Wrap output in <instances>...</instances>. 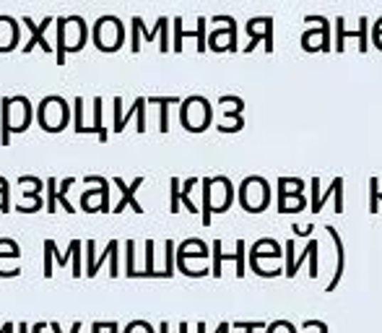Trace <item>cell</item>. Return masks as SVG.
Instances as JSON below:
<instances>
[{"label": "cell", "instance_id": "83f0119b", "mask_svg": "<svg viewBox=\"0 0 382 333\" xmlns=\"http://www.w3.org/2000/svg\"><path fill=\"white\" fill-rule=\"evenodd\" d=\"M91 105H94V128L99 133V141H107V128L102 125V97H97Z\"/></svg>", "mask_w": 382, "mask_h": 333}, {"label": "cell", "instance_id": "5b68a950", "mask_svg": "<svg viewBox=\"0 0 382 333\" xmlns=\"http://www.w3.org/2000/svg\"><path fill=\"white\" fill-rule=\"evenodd\" d=\"M122 37H125V29H122L120 18H115V16H102L94 23V45L105 53L117 50L122 45Z\"/></svg>", "mask_w": 382, "mask_h": 333}, {"label": "cell", "instance_id": "2e32d148", "mask_svg": "<svg viewBox=\"0 0 382 333\" xmlns=\"http://www.w3.org/2000/svg\"><path fill=\"white\" fill-rule=\"evenodd\" d=\"M208 42L213 50H237V23H234V26H226V29L211 31Z\"/></svg>", "mask_w": 382, "mask_h": 333}, {"label": "cell", "instance_id": "7402d4cb", "mask_svg": "<svg viewBox=\"0 0 382 333\" xmlns=\"http://www.w3.org/2000/svg\"><path fill=\"white\" fill-rule=\"evenodd\" d=\"M304 182L299 177H281L278 180V201H284L286 196H302Z\"/></svg>", "mask_w": 382, "mask_h": 333}, {"label": "cell", "instance_id": "4dcf8cb0", "mask_svg": "<svg viewBox=\"0 0 382 333\" xmlns=\"http://www.w3.org/2000/svg\"><path fill=\"white\" fill-rule=\"evenodd\" d=\"M226 258L234 260V253L232 255H224V253H221V240H216V243H213V268H211L213 276H221V260H226Z\"/></svg>", "mask_w": 382, "mask_h": 333}, {"label": "cell", "instance_id": "ac0fdd59", "mask_svg": "<svg viewBox=\"0 0 382 333\" xmlns=\"http://www.w3.org/2000/svg\"><path fill=\"white\" fill-rule=\"evenodd\" d=\"M302 47L304 50H322V53H328L330 50V39H328V23L325 26H320L317 31H307L304 37H302Z\"/></svg>", "mask_w": 382, "mask_h": 333}, {"label": "cell", "instance_id": "ffe728a7", "mask_svg": "<svg viewBox=\"0 0 382 333\" xmlns=\"http://www.w3.org/2000/svg\"><path fill=\"white\" fill-rule=\"evenodd\" d=\"M18 185L23 188V198H26V201H39L42 188H47V182H42L39 177H31V174L18 177Z\"/></svg>", "mask_w": 382, "mask_h": 333}, {"label": "cell", "instance_id": "9a60e30c", "mask_svg": "<svg viewBox=\"0 0 382 333\" xmlns=\"http://www.w3.org/2000/svg\"><path fill=\"white\" fill-rule=\"evenodd\" d=\"M146 105H149V99L146 97H138L133 102V110H130V112L127 115H122L120 120L115 122L112 128H115V133H122V128H125V122L130 120V117H138V125H135V128H138V133H143V130H146Z\"/></svg>", "mask_w": 382, "mask_h": 333}, {"label": "cell", "instance_id": "8d00e7d4", "mask_svg": "<svg viewBox=\"0 0 382 333\" xmlns=\"http://www.w3.org/2000/svg\"><path fill=\"white\" fill-rule=\"evenodd\" d=\"M286 276H297V271H294V260H297V258H294V243L292 240H289V243H286Z\"/></svg>", "mask_w": 382, "mask_h": 333}, {"label": "cell", "instance_id": "c3c4849f", "mask_svg": "<svg viewBox=\"0 0 382 333\" xmlns=\"http://www.w3.org/2000/svg\"><path fill=\"white\" fill-rule=\"evenodd\" d=\"M216 333H229V323H221V326L216 328Z\"/></svg>", "mask_w": 382, "mask_h": 333}, {"label": "cell", "instance_id": "681fc988", "mask_svg": "<svg viewBox=\"0 0 382 333\" xmlns=\"http://www.w3.org/2000/svg\"><path fill=\"white\" fill-rule=\"evenodd\" d=\"M159 333H169V323H161V326H159Z\"/></svg>", "mask_w": 382, "mask_h": 333}, {"label": "cell", "instance_id": "603a6c76", "mask_svg": "<svg viewBox=\"0 0 382 333\" xmlns=\"http://www.w3.org/2000/svg\"><path fill=\"white\" fill-rule=\"evenodd\" d=\"M151 105H159L161 107V117H159V122H161V125H159V128H161V133H166V130H169V115H166V110H169V105H177V102H180V99L177 97H151L149 99Z\"/></svg>", "mask_w": 382, "mask_h": 333}, {"label": "cell", "instance_id": "f907efd6", "mask_svg": "<svg viewBox=\"0 0 382 333\" xmlns=\"http://www.w3.org/2000/svg\"><path fill=\"white\" fill-rule=\"evenodd\" d=\"M29 331H31V328L26 326V323H21V326H18V333H29Z\"/></svg>", "mask_w": 382, "mask_h": 333}, {"label": "cell", "instance_id": "1f68e13d", "mask_svg": "<svg viewBox=\"0 0 382 333\" xmlns=\"http://www.w3.org/2000/svg\"><path fill=\"white\" fill-rule=\"evenodd\" d=\"M138 276H161L154 271V240H146V271H138Z\"/></svg>", "mask_w": 382, "mask_h": 333}, {"label": "cell", "instance_id": "52a82bcc", "mask_svg": "<svg viewBox=\"0 0 382 333\" xmlns=\"http://www.w3.org/2000/svg\"><path fill=\"white\" fill-rule=\"evenodd\" d=\"M240 201L245 206V211L260 213L268 206V182L262 177H248L240 188Z\"/></svg>", "mask_w": 382, "mask_h": 333}, {"label": "cell", "instance_id": "7dc6e473", "mask_svg": "<svg viewBox=\"0 0 382 333\" xmlns=\"http://www.w3.org/2000/svg\"><path fill=\"white\" fill-rule=\"evenodd\" d=\"M107 328H110V333H120V326H117L115 320H110V326H107Z\"/></svg>", "mask_w": 382, "mask_h": 333}, {"label": "cell", "instance_id": "f546056e", "mask_svg": "<svg viewBox=\"0 0 382 333\" xmlns=\"http://www.w3.org/2000/svg\"><path fill=\"white\" fill-rule=\"evenodd\" d=\"M195 185H198V180H195V177H190V180L185 182V185H182V190H180V201H182V204H185V208H188L190 213H198L195 204H193V201H190V190H193Z\"/></svg>", "mask_w": 382, "mask_h": 333}, {"label": "cell", "instance_id": "e575fe53", "mask_svg": "<svg viewBox=\"0 0 382 333\" xmlns=\"http://www.w3.org/2000/svg\"><path fill=\"white\" fill-rule=\"evenodd\" d=\"M125 250H127V276H138V271H135V243L133 240H127L125 243Z\"/></svg>", "mask_w": 382, "mask_h": 333}, {"label": "cell", "instance_id": "f5cc1de1", "mask_svg": "<svg viewBox=\"0 0 382 333\" xmlns=\"http://www.w3.org/2000/svg\"><path fill=\"white\" fill-rule=\"evenodd\" d=\"M0 188H8V180H6V177H0Z\"/></svg>", "mask_w": 382, "mask_h": 333}, {"label": "cell", "instance_id": "4fadbf2b", "mask_svg": "<svg viewBox=\"0 0 382 333\" xmlns=\"http://www.w3.org/2000/svg\"><path fill=\"white\" fill-rule=\"evenodd\" d=\"M208 258V245L203 240H185L177 248V263H188V260H206Z\"/></svg>", "mask_w": 382, "mask_h": 333}, {"label": "cell", "instance_id": "7c38bea8", "mask_svg": "<svg viewBox=\"0 0 382 333\" xmlns=\"http://www.w3.org/2000/svg\"><path fill=\"white\" fill-rule=\"evenodd\" d=\"M112 182H115V185H117V188H120V201H117V206H115L112 211H115V213H120L122 208H125V206L130 204V208H133L135 213H143L141 204L135 201V190H138V188H141V185H143V174H141V177H135L133 185H125V182L120 180V177H115Z\"/></svg>", "mask_w": 382, "mask_h": 333}, {"label": "cell", "instance_id": "277c9868", "mask_svg": "<svg viewBox=\"0 0 382 333\" xmlns=\"http://www.w3.org/2000/svg\"><path fill=\"white\" fill-rule=\"evenodd\" d=\"M180 120L190 133H201L211 125V105L206 97H188L182 102Z\"/></svg>", "mask_w": 382, "mask_h": 333}, {"label": "cell", "instance_id": "8fae6325", "mask_svg": "<svg viewBox=\"0 0 382 333\" xmlns=\"http://www.w3.org/2000/svg\"><path fill=\"white\" fill-rule=\"evenodd\" d=\"M21 21L31 29V42H26V45H23V53H29V50H31L34 45H39L42 50H45V53H53V45H50V42L45 39V29L55 21L53 16H47L45 21H39V23L34 21V18H29V16H23Z\"/></svg>", "mask_w": 382, "mask_h": 333}, {"label": "cell", "instance_id": "7bdbcfd3", "mask_svg": "<svg viewBox=\"0 0 382 333\" xmlns=\"http://www.w3.org/2000/svg\"><path fill=\"white\" fill-rule=\"evenodd\" d=\"M45 276H53V250L45 245Z\"/></svg>", "mask_w": 382, "mask_h": 333}, {"label": "cell", "instance_id": "ba28073f", "mask_svg": "<svg viewBox=\"0 0 382 333\" xmlns=\"http://www.w3.org/2000/svg\"><path fill=\"white\" fill-rule=\"evenodd\" d=\"M203 193L211 196V208H213V211L224 213L226 208H229V204H232L234 188L226 177H206V180H203Z\"/></svg>", "mask_w": 382, "mask_h": 333}, {"label": "cell", "instance_id": "484cf974", "mask_svg": "<svg viewBox=\"0 0 382 333\" xmlns=\"http://www.w3.org/2000/svg\"><path fill=\"white\" fill-rule=\"evenodd\" d=\"M73 185H75L73 177H65V180L60 182V188H58V201H60V206H63V208H65L68 213H73V211H75L73 206L68 204V190L73 188Z\"/></svg>", "mask_w": 382, "mask_h": 333}, {"label": "cell", "instance_id": "d4e9b609", "mask_svg": "<svg viewBox=\"0 0 382 333\" xmlns=\"http://www.w3.org/2000/svg\"><path fill=\"white\" fill-rule=\"evenodd\" d=\"M117 248H120V243H117V240H112V243L107 245L105 253H99V258H94V263H91V268H86V276H97L99 265L105 263L107 258H112V253H115V250H117Z\"/></svg>", "mask_w": 382, "mask_h": 333}, {"label": "cell", "instance_id": "5bb4252c", "mask_svg": "<svg viewBox=\"0 0 382 333\" xmlns=\"http://www.w3.org/2000/svg\"><path fill=\"white\" fill-rule=\"evenodd\" d=\"M328 198H336V208H333V211H336V213H344V177H336V180H333V185H330L328 193L312 201V211L320 213V211H322V206H325V201H328Z\"/></svg>", "mask_w": 382, "mask_h": 333}, {"label": "cell", "instance_id": "bcb514c9", "mask_svg": "<svg viewBox=\"0 0 382 333\" xmlns=\"http://www.w3.org/2000/svg\"><path fill=\"white\" fill-rule=\"evenodd\" d=\"M105 331V323H94V326H91V333H102Z\"/></svg>", "mask_w": 382, "mask_h": 333}, {"label": "cell", "instance_id": "d6a6232c", "mask_svg": "<svg viewBox=\"0 0 382 333\" xmlns=\"http://www.w3.org/2000/svg\"><path fill=\"white\" fill-rule=\"evenodd\" d=\"M380 182H377V177H372L369 180V211L377 213L380 211V188H377Z\"/></svg>", "mask_w": 382, "mask_h": 333}, {"label": "cell", "instance_id": "cb8c5ba5", "mask_svg": "<svg viewBox=\"0 0 382 333\" xmlns=\"http://www.w3.org/2000/svg\"><path fill=\"white\" fill-rule=\"evenodd\" d=\"M18 255H21V248H18V243H14V240L3 237V240H0V260H18Z\"/></svg>", "mask_w": 382, "mask_h": 333}, {"label": "cell", "instance_id": "3957f363", "mask_svg": "<svg viewBox=\"0 0 382 333\" xmlns=\"http://www.w3.org/2000/svg\"><path fill=\"white\" fill-rule=\"evenodd\" d=\"M37 120L47 133H60L68 125V105L63 97H45L37 107Z\"/></svg>", "mask_w": 382, "mask_h": 333}, {"label": "cell", "instance_id": "30bf717a", "mask_svg": "<svg viewBox=\"0 0 382 333\" xmlns=\"http://www.w3.org/2000/svg\"><path fill=\"white\" fill-rule=\"evenodd\" d=\"M273 18H268V16H260V18H250L248 21V34L253 37V45L248 47L250 50H255V45L260 42V39H265V50L268 53H273Z\"/></svg>", "mask_w": 382, "mask_h": 333}, {"label": "cell", "instance_id": "f1b7e54d", "mask_svg": "<svg viewBox=\"0 0 382 333\" xmlns=\"http://www.w3.org/2000/svg\"><path fill=\"white\" fill-rule=\"evenodd\" d=\"M45 211H50V213L58 211V180H55V177L47 180V208Z\"/></svg>", "mask_w": 382, "mask_h": 333}, {"label": "cell", "instance_id": "60d3db41", "mask_svg": "<svg viewBox=\"0 0 382 333\" xmlns=\"http://www.w3.org/2000/svg\"><path fill=\"white\" fill-rule=\"evenodd\" d=\"M206 21H208V18H198V39H201V42H198V50H206Z\"/></svg>", "mask_w": 382, "mask_h": 333}, {"label": "cell", "instance_id": "9c48e42d", "mask_svg": "<svg viewBox=\"0 0 382 333\" xmlns=\"http://www.w3.org/2000/svg\"><path fill=\"white\" fill-rule=\"evenodd\" d=\"M218 105L224 107V120L218 125L221 133H232V130H242L245 120L240 117V112L245 110V102L240 97H221L218 99Z\"/></svg>", "mask_w": 382, "mask_h": 333}, {"label": "cell", "instance_id": "816d5d0a", "mask_svg": "<svg viewBox=\"0 0 382 333\" xmlns=\"http://www.w3.org/2000/svg\"><path fill=\"white\" fill-rule=\"evenodd\" d=\"M180 333H188V323H180Z\"/></svg>", "mask_w": 382, "mask_h": 333}, {"label": "cell", "instance_id": "6da1fadb", "mask_svg": "<svg viewBox=\"0 0 382 333\" xmlns=\"http://www.w3.org/2000/svg\"><path fill=\"white\" fill-rule=\"evenodd\" d=\"M3 105V128H0V144L8 146L11 133H23L31 122V105L26 97H6L0 99Z\"/></svg>", "mask_w": 382, "mask_h": 333}, {"label": "cell", "instance_id": "ee69618b", "mask_svg": "<svg viewBox=\"0 0 382 333\" xmlns=\"http://www.w3.org/2000/svg\"><path fill=\"white\" fill-rule=\"evenodd\" d=\"M50 331H53V333H63L60 323H50ZM70 333H81V320H75L73 328H70Z\"/></svg>", "mask_w": 382, "mask_h": 333}, {"label": "cell", "instance_id": "e0dca14e", "mask_svg": "<svg viewBox=\"0 0 382 333\" xmlns=\"http://www.w3.org/2000/svg\"><path fill=\"white\" fill-rule=\"evenodd\" d=\"M18 42V23L11 16H0V53H6Z\"/></svg>", "mask_w": 382, "mask_h": 333}, {"label": "cell", "instance_id": "f6af8a7d", "mask_svg": "<svg viewBox=\"0 0 382 333\" xmlns=\"http://www.w3.org/2000/svg\"><path fill=\"white\" fill-rule=\"evenodd\" d=\"M11 204H8V188H0V213L8 211Z\"/></svg>", "mask_w": 382, "mask_h": 333}, {"label": "cell", "instance_id": "44dd1931", "mask_svg": "<svg viewBox=\"0 0 382 333\" xmlns=\"http://www.w3.org/2000/svg\"><path fill=\"white\" fill-rule=\"evenodd\" d=\"M130 21H133V31H138V34H143V37H146V42H151V39L156 37L159 31H166V26H169V18H164V16L159 18V21H156V26H154V29H146V26H143L141 16H133Z\"/></svg>", "mask_w": 382, "mask_h": 333}, {"label": "cell", "instance_id": "836d02e7", "mask_svg": "<svg viewBox=\"0 0 382 333\" xmlns=\"http://www.w3.org/2000/svg\"><path fill=\"white\" fill-rule=\"evenodd\" d=\"M234 263H237V276H245V243H237V250H234Z\"/></svg>", "mask_w": 382, "mask_h": 333}, {"label": "cell", "instance_id": "f35d334b", "mask_svg": "<svg viewBox=\"0 0 382 333\" xmlns=\"http://www.w3.org/2000/svg\"><path fill=\"white\" fill-rule=\"evenodd\" d=\"M125 333H154V328H151L146 320H133V323L125 328Z\"/></svg>", "mask_w": 382, "mask_h": 333}, {"label": "cell", "instance_id": "8992f818", "mask_svg": "<svg viewBox=\"0 0 382 333\" xmlns=\"http://www.w3.org/2000/svg\"><path fill=\"white\" fill-rule=\"evenodd\" d=\"M83 182H86V185H99V188L86 190V193L81 196L83 211H89V213L112 211V208H110V180H107V177H97V174H86Z\"/></svg>", "mask_w": 382, "mask_h": 333}, {"label": "cell", "instance_id": "4316f807", "mask_svg": "<svg viewBox=\"0 0 382 333\" xmlns=\"http://www.w3.org/2000/svg\"><path fill=\"white\" fill-rule=\"evenodd\" d=\"M336 34H338V53H344V39L346 37H356V39H359V29H356V31H346V18H341V16L336 18Z\"/></svg>", "mask_w": 382, "mask_h": 333}, {"label": "cell", "instance_id": "7a4b0ae2", "mask_svg": "<svg viewBox=\"0 0 382 333\" xmlns=\"http://www.w3.org/2000/svg\"><path fill=\"white\" fill-rule=\"evenodd\" d=\"M86 42V23L81 16L58 18V65L65 63L68 53H78Z\"/></svg>", "mask_w": 382, "mask_h": 333}, {"label": "cell", "instance_id": "ab89813d", "mask_svg": "<svg viewBox=\"0 0 382 333\" xmlns=\"http://www.w3.org/2000/svg\"><path fill=\"white\" fill-rule=\"evenodd\" d=\"M359 50H367V18H359Z\"/></svg>", "mask_w": 382, "mask_h": 333}, {"label": "cell", "instance_id": "74e56055", "mask_svg": "<svg viewBox=\"0 0 382 333\" xmlns=\"http://www.w3.org/2000/svg\"><path fill=\"white\" fill-rule=\"evenodd\" d=\"M180 180L177 177H172V204H169V211L177 213L180 211Z\"/></svg>", "mask_w": 382, "mask_h": 333}, {"label": "cell", "instance_id": "d590c367", "mask_svg": "<svg viewBox=\"0 0 382 333\" xmlns=\"http://www.w3.org/2000/svg\"><path fill=\"white\" fill-rule=\"evenodd\" d=\"M265 333H297V328L289 323V320H276V323H270L265 328Z\"/></svg>", "mask_w": 382, "mask_h": 333}, {"label": "cell", "instance_id": "d6986e66", "mask_svg": "<svg viewBox=\"0 0 382 333\" xmlns=\"http://www.w3.org/2000/svg\"><path fill=\"white\" fill-rule=\"evenodd\" d=\"M330 232V237H333V243H336V250H338V263H336V273H333V281L328 284V292H333V289L338 287V281H341V276H344V263H346V253H344V243H341V237H338L336 227H325Z\"/></svg>", "mask_w": 382, "mask_h": 333}, {"label": "cell", "instance_id": "b9f144b4", "mask_svg": "<svg viewBox=\"0 0 382 333\" xmlns=\"http://www.w3.org/2000/svg\"><path fill=\"white\" fill-rule=\"evenodd\" d=\"M234 328H237V331H245V333H255V331L268 328V326H265V323H234Z\"/></svg>", "mask_w": 382, "mask_h": 333}]
</instances>
